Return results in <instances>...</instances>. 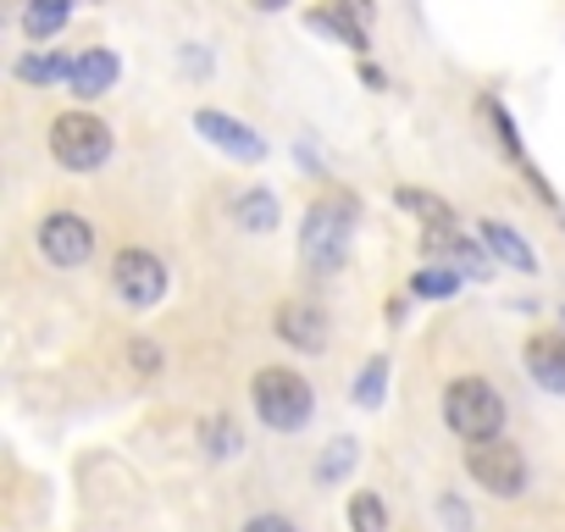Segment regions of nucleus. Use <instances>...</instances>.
<instances>
[{"mask_svg":"<svg viewBox=\"0 0 565 532\" xmlns=\"http://www.w3.org/2000/svg\"><path fill=\"white\" fill-rule=\"evenodd\" d=\"M355 216H361V205H355L344 189L311 200V211H306V222H300V255H306L311 273H339V266H344Z\"/></svg>","mask_w":565,"mask_h":532,"instance_id":"f257e3e1","label":"nucleus"},{"mask_svg":"<svg viewBox=\"0 0 565 532\" xmlns=\"http://www.w3.org/2000/svg\"><path fill=\"white\" fill-rule=\"evenodd\" d=\"M249 400H255V416L271 427V433H300L317 411V394L300 372L289 366H260L249 377Z\"/></svg>","mask_w":565,"mask_h":532,"instance_id":"f03ea898","label":"nucleus"},{"mask_svg":"<svg viewBox=\"0 0 565 532\" xmlns=\"http://www.w3.org/2000/svg\"><path fill=\"white\" fill-rule=\"evenodd\" d=\"M444 422L455 438L466 444H488V438H504V400L488 377H455L444 389Z\"/></svg>","mask_w":565,"mask_h":532,"instance_id":"7ed1b4c3","label":"nucleus"},{"mask_svg":"<svg viewBox=\"0 0 565 532\" xmlns=\"http://www.w3.org/2000/svg\"><path fill=\"white\" fill-rule=\"evenodd\" d=\"M51 156L67 172H95V167L111 161V128L89 111H62L51 123Z\"/></svg>","mask_w":565,"mask_h":532,"instance_id":"20e7f679","label":"nucleus"},{"mask_svg":"<svg viewBox=\"0 0 565 532\" xmlns=\"http://www.w3.org/2000/svg\"><path fill=\"white\" fill-rule=\"evenodd\" d=\"M167 260L156 249H117L111 260V289L128 311H156L167 300Z\"/></svg>","mask_w":565,"mask_h":532,"instance_id":"39448f33","label":"nucleus"},{"mask_svg":"<svg viewBox=\"0 0 565 532\" xmlns=\"http://www.w3.org/2000/svg\"><path fill=\"white\" fill-rule=\"evenodd\" d=\"M466 471L477 488H488L493 499H515L526 488V455L510 444V438H488V444H471L466 449Z\"/></svg>","mask_w":565,"mask_h":532,"instance_id":"423d86ee","label":"nucleus"},{"mask_svg":"<svg viewBox=\"0 0 565 532\" xmlns=\"http://www.w3.org/2000/svg\"><path fill=\"white\" fill-rule=\"evenodd\" d=\"M40 249L51 266H62V273H73V266H84L95 255V227L78 216V211H51L40 222Z\"/></svg>","mask_w":565,"mask_h":532,"instance_id":"0eeeda50","label":"nucleus"},{"mask_svg":"<svg viewBox=\"0 0 565 532\" xmlns=\"http://www.w3.org/2000/svg\"><path fill=\"white\" fill-rule=\"evenodd\" d=\"M194 128H200L205 145H216L222 156H233V161H244V167L266 161V139H260L249 123H238V117H227V111H216V106H200V111H194Z\"/></svg>","mask_w":565,"mask_h":532,"instance_id":"6e6552de","label":"nucleus"},{"mask_svg":"<svg viewBox=\"0 0 565 532\" xmlns=\"http://www.w3.org/2000/svg\"><path fill=\"white\" fill-rule=\"evenodd\" d=\"M422 249L433 255V260H444V266H455L460 278H488L493 273V255L482 249V244H471V238H460L455 227H427L422 233Z\"/></svg>","mask_w":565,"mask_h":532,"instance_id":"1a4fd4ad","label":"nucleus"},{"mask_svg":"<svg viewBox=\"0 0 565 532\" xmlns=\"http://www.w3.org/2000/svg\"><path fill=\"white\" fill-rule=\"evenodd\" d=\"M117 78H122V62H117V51H106V45H89V51L73 62V78H67V89H73L78 100H100V95H111V89H117Z\"/></svg>","mask_w":565,"mask_h":532,"instance_id":"9d476101","label":"nucleus"},{"mask_svg":"<svg viewBox=\"0 0 565 532\" xmlns=\"http://www.w3.org/2000/svg\"><path fill=\"white\" fill-rule=\"evenodd\" d=\"M277 339L295 344V350H306V355H322V350H328V317H322L317 306L289 300V306H277Z\"/></svg>","mask_w":565,"mask_h":532,"instance_id":"9b49d317","label":"nucleus"},{"mask_svg":"<svg viewBox=\"0 0 565 532\" xmlns=\"http://www.w3.org/2000/svg\"><path fill=\"white\" fill-rule=\"evenodd\" d=\"M521 361H526V377L537 389L565 394V333H532L526 350H521Z\"/></svg>","mask_w":565,"mask_h":532,"instance_id":"f8f14e48","label":"nucleus"},{"mask_svg":"<svg viewBox=\"0 0 565 532\" xmlns=\"http://www.w3.org/2000/svg\"><path fill=\"white\" fill-rule=\"evenodd\" d=\"M477 244L493 255V266H510V273H537V255H532V244L510 227V222H477Z\"/></svg>","mask_w":565,"mask_h":532,"instance_id":"ddd939ff","label":"nucleus"},{"mask_svg":"<svg viewBox=\"0 0 565 532\" xmlns=\"http://www.w3.org/2000/svg\"><path fill=\"white\" fill-rule=\"evenodd\" d=\"M67 18H73V0H29L23 7V34L34 45H45V40H56L67 29Z\"/></svg>","mask_w":565,"mask_h":532,"instance_id":"4468645a","label":"nucleus"},{"mask_svg":"<svg viewBox=\"0 0 565 532\" xmlns=\"http://www.w3.org/2000/svg\"><path fill=\"white\" fill-rule=\"evenodd\" d=\"M306 23H311L317 34H333V40L350 45V51H366V23H361L355 12H344V7H317Z\"/></svg>","mask_w":565,"mask_h":532,"instance_id":"2eb2a0df","label":"nucleus"},{"mask_svg":"<svg viewBox=\"0 0 565 532\" xmlns=\"http://www.w3.org/2000/svg\"><path fill=\"white\" fill-rule=\"evenodd\" d=\"M73 62L78 56H56V51H29V56H18V78L23 84H34V89H45V84H56V78H73Z\"/></svg>","mask_w":565,"mask_h":532,"instance_id":"dca6fc26","label":"nucleus"},{"mask_svg":"<svg viewBox=\"0 0 565 532\" xmlns=\"http://www.w3.org/2000/svg\"><path fill=\"white\" fill-rule=\"evenodd\" d=\"M233 222H238L244 233H271V227H277V194L244 189V194L233 200Z\"/></svg>","mask_w":565,"mask_h":532,"instance_id":"f3484780","label":"nucleus"},{"mask_svg":"<svg viewBox=\"0 0 565 532\" xmlns=\"http://www.w3.org/2000/svg\"><path fill=\"white\" fill-rule=\"evenodd\" d=\"M394 205L411 211V216H422V233H427V227H455V211H449L438 194H427V189H399Z\"/></svg>","mask_w":565,"mask_h":532,"instance_id":"a211bd4d","label":"nucleus"},{"mask_svg":"<svg viewBox=\"0 0 565 532\" xmlns=\"http://www.w3.org/2000/svg\"><path fill=\"white\" fill-rule=\"evenodd\" d=\"M460 273L455 266H422V273L411 278V295H422V300H455L460 295Z\"/></svg>","mask_w":565,"mask_h":532,"instance_id":"6ab92c4d","label":"nucleus"},{"mask_svg":"<svg viewBox=\"0 0 565 532\" xmlns=\"http://www.w3.org/2000/svg\"><path fill=\"white\" fill-rule=\"evenodd\" d=\"M383 389H388V355H372V361L355 372V389H350V394H355L361 411H377V405H383Z\"/></svg>","mask_w":565,"mask_h":532,"instance_id":"aec40b11","label":"nucleus"},{"mask_svg":"<svg viewBox=\"0 0 565 532\" xmlns=\"http://www.w3.org/2000/svg\"><path fill=\"white\" fill-rule=\"evenodd\" d=\"M200 438H205V455H211V460H233V455L244 449V433H238L233 416H211V422L200 427Z\"/></svg>","mask_w":565,"mask_h":532,"instance_id":"412c9836","label":"nucleus"},{"mask_svg":"<svg viewBox=\"0 0 565 532\" xmlns=\"http://www.w3.org/2000/svg\"><path fill=\"white\" fill-rule=\"evenodd\" d=\"M350 466H355V438H333L317 460V482H339Z\"/></svg>","mask_w":565,"mask_h":532,"instance_id":"4be33fe9","label":"nucleus"},{"mask_svg":"<svg viewBox=\"0 0 565 532\" xmlns=\"http://www.w3.org/2000/svg\"><path fill=\"white\" fill-rule=\"evenodd\" d=\"M350 526H355V532H388L383 499H377V493H355V499H350Z\"/></svg>","mask_w":565,"mask_h":532,"instance_id":"5701e85b","label":"nucleus"},{"mask_svg":"<svg viewBox=\"0 0 565 532\" xmlns=\"http://www.w3.org/2000/svg\"><path fill=\"white\" fill-rule=\"evenodd\" d=\"M128 366H134L139 377H156V372H161V344H156V339H134V344H128Z\"/></svg>","mask_w":565,"mask_h":532,"instance_id":"b1692460","label":"nucleus"},{"mask_svg":"<svg viewBox=\"0 0 565 532\" xmlns=\"http://www.w3.org/2000/svg\"><path fill=\"white\" fill-rule=\"evenodd\" d=\"M244 532H295V521L289 515H249Z\"/></svg>","mask_w":565,"mask_h":532,"instance_id":"393cba45","label":"nucleus"},{"mask_svg":"<svg viewBox=\"0 0 565 532\" xmlns=\"http://www.w3.org/2000/svg\"><path fill=\"white\" fill-rule=\"evenodd\" d=\"M438 510L449 515V526H455V532H471V515H466V504H460V499H444Z\"/></svg>","mask_w":565,"mask_h":532,"instance_id":"a878e982","label":"nucleus"},{"mask_svg":"<svg viewBox=\"0 0 565 532\" xmlns=\"http://www.w3.org/2000/svg\"><path fill=\"white\" fill-rule=\"evenodd\" d=\"M255 7H260V12H282V7H289V0H255Z\"/></svg>","mask_w":565,"mask_h":532,"instance_id":"bb28decb","label":"nucleus"}]
</instances>
